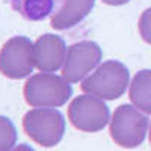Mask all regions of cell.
I'll return each mask as SVG.
<instances>
[{"instance_id":"obj_1","label":"cell","mask_w":151,"mask_h":151,"mask_svg":"<svg viewBox=\"0 0 151 151\" xmlns=\"http://www.w3.org/2000/svg\"><path fill=\"white\" fill-rule=\"evenodd\" d=\"M24 100L32 107H60L73 95L68 80L52 73L33 74L24 83Z\"/></svg>"},{"instance_id":"obj_2","label":"cell","mask_w":151,"mask_h":151,"mask_svg":"<svg viewBox=\"0 0 151 151\" xmlns=\"http://www.w3.org/2000/svg\"><path fill=\"white\" fill-rule=\"evenodd\" d=\"M130 82V73L119 60H106L82 82V91L101 100H116L124 95Z\"/></svg>"},{"instance_id":"obj_3","label":"cell","mask_w":151,"mask_h":151,"mask_svg":"<svg viewBox=\"0 0 151 151\" xmlns=\"http://www.w3.org/2000/svg\"><path fill=\"white\" fill-rule=\"evenodd\" d=\"M23 129L33 142L52 148L64 137L65 118L55 107H36L24 115Z\"/></svg>"},{"instance_id":"obj_4","label":"cell","mask_w":151,"mask_h":151,"mask_svg":"<svg viewBox=\"0 0 151 151\" xmlns=\"http://www.w3.org/2000/svg\"><path fill=\"white\" fill-rule=\"evenodd\" d=\"M148 130V118L130 104H121L115 109L110 121V136L122 148L139 147Z\"/></svg>"},{"instance_id":"obj_5","label":"cell","mask_w":151,"mask_h":151,"mask_svg":"<svg viewBox=\"0 0 151 151\" xmlns=\"http://www.w3.org/2000/svg\"><path fill=\"white\" fill-rule=\"evenodd\" d=\"M33 42L26 36H12L0 50V73L12 80L26 79L33 73Z\"/></svg>"},{"instance_id":"obj_6","label":"cell","mask_w":151,"mask_h":151,"mask_svg":"<svg viewBox=\"0 0 151 151\" xmlns=\"http://www.w3.org/2000/svg\"><path fill=\"white\" fill-rule=\"evenodd\" d=\"M68 118L77 130L97 133L110 122V112L104 100L94 95H79L68 106Z\"/></svg>"},{"instance_id":"obj_7","label":"cell","mask_w":151,"mask_h":151,"mask_svg":"<svg viewBox=\"0 0 151 151\" xmlns=\"http://www.w3.org/2000/svg\"><path fill=\"white\" fill-rule=\"evenodd\" d=\"M101 48L94 41H80L68 47L65 64L62 67V77L70 83H79L101 60Z\"/></svg>"},{"instance_id":"obj_8","label":"cell","mask_w":151,"mask_h":151,"mask_svg":"<svg viewBox=\"0 0 151 151\" xmlns=\"http://www.w3.org/2000/svg\"><path fill=\"white\" fill-rule=\"evenodd\" d=\"M67 45L60 36L44 33L33 44L35 67L41 73H55L65 64Z\"/></svg>"},{"instance_id":"obj_9","label":"cell","mask_w":151,"mask_h":151,"mask_svg":"<svg viewBox=\"0 0 151 151\" xmlns=\"http://www.w3.org/2000/svg\"><path fill=\"white\" fill-rule=\"evenodd\" d=\"M94 8V0H62L52 15L55 30H67L83 21Z\"/></svg>"},{"instance_id":"obj_10","label":"cell","mask_w":151,"mask_h":151,"mask_svg":"<svg viewBox=\"0 0 151 151\" xmlns=\"http://www.w3.org/2000/svg\"><path fill=\"white\" fill-rule=\"evenodd\" d=\"M62 0H9L15 12L29 21H41L59 8Z\"/></svg>"},{"instance_id":"obj_11","label":"cell","mask_w":151,"mask_h":151,"mask_svg":"<svg viewBox=\"0 0 151 151\" xmlns=\"http://www.w3.org/2000/svg\"><path fill=\"white\" fill-rule=\"evenodd\" d=\"M129 97L136 109L151 115V70H141L134 74Z\"/></svg>"},{"instance_id":"obj_12","label":"cell","mask_w":151,"mask_h":151,"mask_svg":"<svg viewBox=\"0 0 151 151\" xmlns=\"http://www.w3.org/2000/svg\"><path fill=\"white\" fill-rule=\"evenodd\" d=\"M17 144V129L9 118L0 115V151H12Z\"/></svg>"},{"instance_id":"obj_13","label":"cell","mask_w":151,"mask_h":151,"mask_svg":"<svg viewBox=\"0 0 151 151\" xmlns=\"http://www.w3.org/2000/svg\"><path fill=\"white\" fill-rule=\"evenodd\" d=\"M139 33L147 44H151V8L145 9L139 18Z\"/></svg>"},{"instance_id":"obj_14","label":"cell","mask_w":151,"mask_h":151,"mask_svg":"<svg viewBox=\"0 0 151 151\" xmlns=\"http://www.w3.org/2000/svg\"><path fill=\"white\" fill-rule=\"evenodd\" d=\"M129 2H130V0H103V3L110 5V6H121V5H125Z\"/></svg>"},{"instance_id":"obj_15","label":"cell","mask_w":151,"mask_h":151,"mask_svg":"<svg viewBox=\"0 0 151 151\" xmlns=\"http://www.w3.org/2000/svg\"><path fill=\"white\" fill-rule=\"evenodd\" d=\"M12 151H35L30 145H27V144H20V145H17Z\"/></svg>"},{"instance_id":"obj_16","label":"cell","mask_w":151,"mask_h":151,"mask_svg":"<svg viewBox=\"0 0 151 151\" xmlns=\"http://www.w3.org/2000/svg\"><path fill=\"white\" fill-rule=\"evenodd\" d=\"M150 144H151V125H150Z\"/></svg>"}]
</instances>
